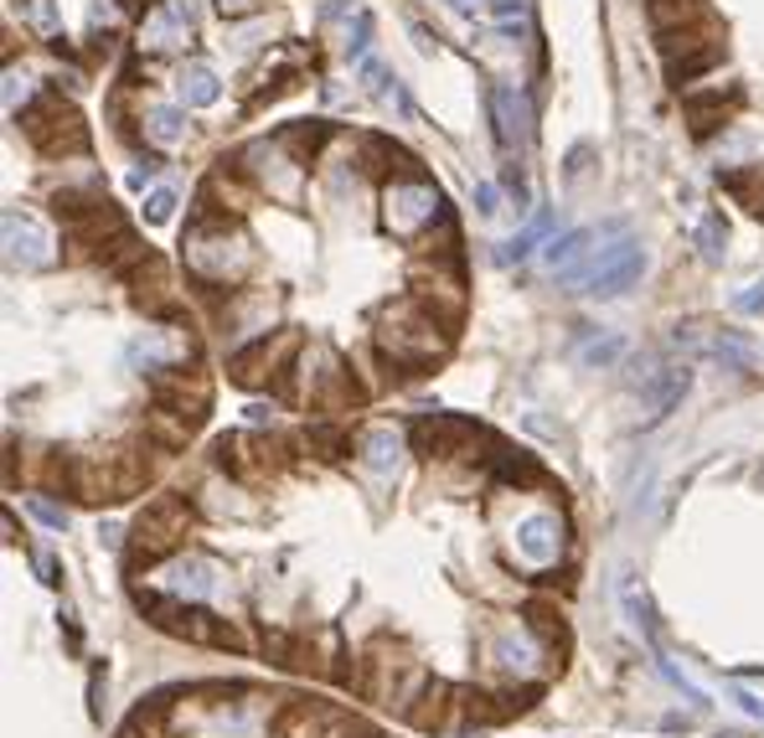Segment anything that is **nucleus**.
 <instances>
[{
  "label": "nucleus",
  "instance_id": "nucleus-1",
  "mask_svg": "<svg viewBox=\"0 0 764 738\" xmlns=\"http://www.w3.org/2000/svg\"><path fill=\"white\" fill-rule=\"evenodd\" d=\"M377 347L398 372H419L434 367L450 351V326L424 311L413 294H403V300L383 305V315H377Z\"/></svg>",
  "mask_w": 764,
  "mask_h": 738
},
{
  "label": "nucleus",
  "instance_id": "nucleus-2",
  "mask_svg": "<svg viewBox=\"0 0 764 738\" xmlns=\"http://www.w3.org/2000/svg\"><path fill=\"white\" fill-rule=\"evenodd\" d=\"M150 455V449H145ZM130 445H114V449H88V455H73L68 460V491L83 496V501H124L135 496L145 481H150V460Z\"/></svg>",
  "mask_w": 764,
  "mask_h": 738
},
{
  "label": "nucleus",
  "instance_id": "nucleus-3",
  "mask_svg": "<svg viewBox=\"0 0 764 738\" xmlns=\"http://www.w3.org/2000/svg\"><path fill=\"white\" fill-rule=\"evenodd\" d=\"M181 258H186L192 285L228 290V285H238L243 274L254 269V243L238 233L233 222H192L186 243H181Z\"/></svg>",
  "mask_w": 764,
  "mask_h": 738
},
{
  "label": "nucleus",
  "instance_id": "nucleus-4",
  "mask_svg": "<svg viewBox=\"0 0 764 738\" xmlns=\"http://www.w3.org/2000/svg\"><path fill=\"white\" fill-rule=\"evenodd\" d=\"M140 615L156 625V630H166V636H177V641H192V645H243V636H238V625H228L222 615H213V609H202V604H186V600H156V594H135Z\"/></svg>",
  "mask_w": 764,
  "mask_h": 738
},
{
  "label": "nucleus",
  "instance_id": "nucleus-5",
  "mask_svg": "<svg viewBox=\"0 0 764 738\" xmlns=\"http://www.w3.org/2000/svg\"><path fill=\"white\" fill-rule=\"evenodd\" d=\"M21 135L37 145L41 156H78L88 150V124L62 94H41L26 114H21Z\"/></svg>",
  "mask_w": 764,
  "mask_h": 738
},
{
  "label": "nucleus",
  "instance_id": "nucleus-6",
  "mask_svg": "<svg viewBox=\"0 0 764 738\" xmlns=\"http://www.w3.org/2000/svg\"><path fill=\"white\" fill-rule=\"evenodd\" d=\"M186 527H192V506L181 501V496H156V501L140 511L135 532H130V568L160 564L166 553H177Z\"/></svg>",
  "mask_w": 764,
  "mask_h": 738
},
{
  "label": "nucleus",
  "instance_id": "nucleus-7",
  "mask_svg": "<svg viewBox=\"0 0 764 738\" xmlns=\"http://www.w3.org/2000/svg\"><path fill=\"white\" fill-rule=\"evenodd\" d=\"M434 222H445V196H439L434 181L413 176V181H392L388 192H383V228L392 238L409 243V238L429 233Z\"/></svg>",
  "mask_w": 764,
  "mask_h": 738
},
{
  "label": "nucleus",
  "instance_id": "nucleus-8",
  "mask_svg": "<svg viewBox=\"0 0 764 738\" xmlns=\"http://www.w3.org/2000/svg\"><path fill=\"white\" fill-rule=\"evenodd\" d=\"M294 351H300V336L294 330H275V336H258L228 362V377L238 388H269V383H284V372L294 367Z\"/></svg>",
  "mask_w": 764,
  "mask_h": 738
},
{
  "label": "nucleus",
  "instance_id": "nucleus-9",
  "mask_svg": "<svg viewBox=\"0 0 764 738\" xmlns=\"http://www.w3.org/2000/svg\"><path fill=\"white\" fill-rule=\"evenodd\" d=\"M156 409H171L186 424H202L207 409H213V383L202 377L196 367H166L156 372Z\"/></svg>",
  "mask_w": 764,
  "mask_h": 738
},
{
  "label": "nucleus",
  "instance_id": "nucleus-10",
  "mask_svg": "<svg viewBox=\"0 0 764 738\" xmlns=\"http://www.w3.org/2000/svg\"><path fill=\"white\" fill-rule=\"evenodd\" d=\"M641 269H646V253H641V243H615V249H599L594 258L584 264V290L589 294H626L635 279H641Z\"/></svg>",
  "mask_w": 764,
  "mask_h": 738
},
{
  "label": "nucleus",
  "instance_id": "nucleus-11",
  "mask_svg": "<svg viewBox=\"0 0 764 738\" xmlns=\"http://www.w3.org/2000/svg\"><path fill=\"white\" fill-rule=\"evenodd\" d=\"M475 439H481V428L471 419H454V413H434V419L413 424V449L424 460H465Z\"/></svg>",
  "mask_w": 764,
  "mask_h": 738
},
{
  "label": "nucleus",
  "instance_id": "nucleus-12",
  "mask_svg": "<svg viewBox=\"0 0 764 738\" xmlns=\"http://www.w3.org/2000/svg\"><path fill=\"white\" fill-rule=\"evenodd\" d=\"M243 160H248V176H258V186L269 196H279V202H294V192H300V160L284 150V145H269V140H258V145H248L243 150Z\"/></svg>",
  "mask_w": 764,
  "mask_h": 738
},
{
  "label": "nucleus",
  "instance_id": "nucleus-13",
  "mask_svg": "<svg viewBox=\"0 0 764 738\" xmlns=\"http://www.w3.org/2000/svg\"><path fill=\"white\" fill-rule=\"evenodd\" d=\"M5 264L11 269H41L52 264V238L37 228V217H26L21 207H5Z\"/></svg>",
  "mask_w": 764,
  "mask_h": 738
},
{
  "label": "nucleus",
  "instance_id": "nucleus-14",
  "mask_svg": "<svg viewBox=\"0 0 764 738\" xmlns=\"http://www.w3.org/2000/svg\"><path fill=\"white\" fill-rule=\"evenodd\" d=\"M460 713V692H454L450 681H424L419 687V698L409 702V713L403 718L419 728V734H439V728H450V718Z\"/></svg>",
  "mask_w": 764,
  "mask_h": 738
},
{
  "label": "nucleus",
  "instance_id": "nucleus-15",
  "mask_svg": "<svg viewBox=\"0 0 764 738\" xmlns=\"http://www.w3.org/2000/svg\"><path fill=\"white\" fill-rule=\"evenodd\" d=\"M490 119H496V140L507 156H527V140H532V124H527V109L522 98L511 88H490Z\"/></svg>",
  "mask_w": 764,
  "mask_h": 738
},
{
  "label": "nucleus",
  "instance_id": "nucleus-16",
  "mask_svg": "<svg viewBox=\"0 0 764 738\" xmlns=\"http://www.w3.org/2000/svg\"><path fill=\"white\" fill-rule=\"evenodd\" d=\"M362 160H367V171L373 176H383V181H413V176H424L419 171V156H409L398 140H388V135H367L362 140Z\"/></svg>",
  "mask_w": 764,
  "mask_h": 738
},
{
  "label": "nucleus",
  "instance_id": "nucleus-17",
  "mask_svg": "<svg viewBox=\"0 0 764 738\" xmlns=\"http://www.w3.org/2000/svg\"><path fill=\"white\" fill-rule=\"evenodd\" d=\"M275 728H279V738H331L341 728V718H336L326 702H290L279 713Z\"/></svg>",
  "mask_w": 764,
  "mask_h": 738
},
{
  "label": "nucleus",
  "instance_id": "nucleus-18",
  "mask_svg": "<svg viewBox=\"0 0 764 738\" xmlns=\"http://www.w3.org/2000/svg\"><path fill=\"white\" fill-rule=\"evenodd\" d=\"M687 119H692V135L707 140L713 130H724L728 119H733V109H739V88L724 98V88H707V94H687L682 98Z\"/></svg>",
  "mask_w": 764,
  "mask_h": 738
},
{
  "label": "nucleus",
  "instance_id": "nucleus-19",
  "mask_svg": "<svg viewBox=\"0 0 764 738\" xmlns=\"http://www.w3.org/2000/svg\"><path fill=\"white\" fill-rule=\"evenodd\" d=\"M517 553L527 564H553L563 553V522L558 517H527V522L517 527Z\"/></svg>",
  "mask_w": 764,
  "mask_h": 738
},
{
  "label": "nucleus",
  "instance_id": "nucleus-20",
  "mask_svg": "<svg viewBox=\"0 0 764 738\" xmlns=\"http://www.w3.org/2000/svg\"><path fill=\"white\" fill-rule=\"evenodd\" d=\"M186 37H192V26H186L166 0L150 5V16H145V26H140V47H145V52H177Z\"/></svg>",
  "mask_w": 764,
  "mask_h": 738
},
{
  "label": "nucleus",
  "instance_id": "nucleus-21",
  "mask_svg": "<svg viewBox=\"0 0 764 738\" xmlns=\"http://www.w3.org/2000/svg\"><path fill=\"white\" fill-rule=\"evenodd\" d=\"M687 383H692V372H687V367H662V372H656V383L646 388V424H662V419L682 403Z\"/></svg>",
  "mask_w": 764,
  "mask_h": 738
},
{
  "label": "nucleus",
  "instance_id": "nucleus-22",
  "mask_svg": "<svg viewBox=\"0 0 764 738\" xmlns=\"http://www.w3.org/2000/svg\"><path fill=\"white\" fill-rule=\"evenodd\" d=\"M177 98H181V109H207V104L222 98V83H217V73L207 62H186L177 73Z\"/></svg>",
  "mask_w": 764,
  "mask_h": 738
},
{
  "label": "nucleus",
  "instance_id": "nucleus-23",
  "mask_svg": "<svg viewBox=\"0 0 764 738\" xmlns=\"http://www.w3.org/2000/svg\"><path fill=\"white\" fill-rule=\"evenodd\" d=\"M527 636L532 641H543V645H553L558 656L569 651V620H563V609L553 600H532L527 604Z\"/></svg>",
  "mask_w": 764,
  "mask_h": 738
},
{
  "label": "nucleus",
  "instance_id": "nucleus-24",
  "mask_svg": "<svg viewBox=\"0 0 764 738\" xmlns=\"http://www.w3.org/2000/svg\"><path fill=\"white\" fill-rule=\"evenodd\" d=\"M217 583H222V568L207 564V558H186L166 573V589L171 594H186V600H202V594H213Z\"/></svg>",
  "mask_w": 764,
  "mask_h": 738
},
{
  "label": "nucleus",
  "instance_id": "nucleus-25",
  "mask_svg": "<svg viewBox=\"0 0 764 738\" xmlns=\"http://www.w3.org/2000/svg\"><path fill=\"white\" fill-rule=\"evenodd\" d=\"M331 135H336V124H326V119H300V124H290V130L279 135V145H284L300 166H311V160L326 150V140Z\"/></svg>",
  "mask_w": 764,
  "mask_h": 738
},
{
  "label": "nucleus",
  "instance_id": "nucleus-26",
  "mask_svg": "<svg viewBox=\"0 0 764 738\" xmlns=\"http://www.w3.org/2000/svg\"><path fill=\"white\" fill-rule=\"evenodd\" d=\"M269 651L279 656V666H290V672H320V656H315L311 636H290V630H275L269 636Z\"/></svg>",
  "mask_w": 764,
  "mask_h": 738
},
{
  "label": "nucleus",
  "instance_id": "nucleus-27",
  "mask_svg": "<svg viewBox=\"0 0 764 738\" xmlns=\"http://www.w3.org/2000/svg\"><path fill=\"white\" fill-rule=\"evenodd\" d=\"M356 449H362V460L373 470H398V460H403V439H398L392 428H367V434L356 439Z\"/></svg>",
  "mask_w": 764,
  "mask_h": 738
},
{
  "label": "nucleus",
  "instance_id": "nucleus-28",
  "mask_svg": "<svg viewBox=\"0 0 764 738\" xmlns=\"http://www.w3.org/2000/svg\"><path fill=\"white\" fill-rule=\"evenodd\" d=\"M724 186L739 207H749V217H760L764 222V166H744V171L724 176Z\"/></svg>",
  "mask_w": 764,
  "mask_h": 738
},
{
  "label": "nucleus",
  "instance_id": "nucleus-29",
  "mask_svg": "<svg viewBox=\"0 0 764 738\" xmlns=\"http://www.w3.org/2000/svg\"><path fill=\"white\" fill-rule=\"evenodd\" d=\"M145 135L156 145H181L186 140V114L171 109V104H156V109H145Z\"/></svg>",
  "mask_w": 764,
  "mask_h": 738
},
{
  "label": "nucleus",
  "instance_id": "nucleus-30",
  "mask_svg": "<svg viewBox=\"0 0 764 738\" xmlns=\"http://www.w3.org/2000/svg\"><path fill=\"white\" fill-rule=\"evenodd\" d=\"M496 460H501V481H517V486H543V465H537L532 455H511V449H501Z\"/></svg>",
  "mask_w": 764,
  "mask_h": 738
},
{
  "label": "nucleus",
  "instance_id": "nucleus-31",
  "mask_svg": "<svg viewBox=\"0 0 764 738\" xmlns=\"http://www.w3.org/2000/svg\"><path fill=\"white\" fill-rule=\"evenodd\" d=\"M305 449H315L320 460H341L347 449H352V439L341 434V428H331V424H320V428H311L305 434Z\"/></svg>",
  "mask_w": 764,
  "mask_h": 738
},
{
  "label": "nucleus",
  "instance_id": "nucleus-32",
  "mask_svg": "<svg viewBox=\"0 0 764 738\" xmlns=\"http://www.w3.org/2000/svg\"><path fill=\"white\" fill-rule=\"evenodd\" d=\"M698 243H703V258H707V264H718V258H724V243H728L724 217H703V228H698Z\"/></svg>",
  "mask_w": 764,
  "mask_h": 738
},
{
  "label": "nucleus",
  "instance_id": "nucleus-33",
  "mask_svg": "<svg viewBox=\"0 0 764 738\" xmlns=\"http://www.w3.org/2000/svg\"><path fill=\"white\" fill-rule=\"evenodd\" d=\"M367 47H373V16H356V32L347 37V58H352V62H367V58H373Z\"/></svg>",
  "mask_w": 764,
  "mask_h": 738
},
{
  "label": "nucleus",
  "instance_id": "nucleus-34",
  "mask_svg": "<svg viewBox=\"0 0 764 738\" xmlns=\"http://www.w3.org/2000/svg\"><path fill=\"white\" fill-rule=\"evenodd\" d=\"M26 511H32V517H37V522H47V527H68V511H62V506H52L47 501V496H26Z\"/></svg>",
  "mask_w": 764,
  "mask_h": 738
},
{
  "label": "nucleus",
  "instance_id": "nucleus-35",
  "mask_svg": "<svg viewBox=\"0 0 764 738\" xmlns=\"http://www.w3.org/2000/svg\"><path fill=\"white\" fill-rule=\"evenodd\" d=\"M171 213H177V196H171V192H150L145 217H150V222H171Z\"/></svg>",
  "mask_w": 764,
  "mask_h": 738
},
{
  "label": "nucleus",
  "instance_id": "nucleus-36",
  "mask_svg": "<svg viewBox=\"0 0 764 738\" xmlns=\"http://www.w3.org/2000/svg\"><path fill=\"white\" fill-rule=\"evenodd\" d=\"M32 94V78L26 73H5V109L16 114V98H26Z\"/></svg>",
  "mask_w": 764,
  "mask_h": 738
},
{
  "label": "nucleus",
  "instance_id": "nucleus-37",
  "mask_svg": "<svg viewBox=\"0 0 764 738\" xmlns=\"http://www.w3.org/2000/svg\"><path fill=\"white\" fill-rule=\"evenodd\" d=\"M26 16L37 21L41 32H52V0H26Z\"/></svg>",
  "mask_w": 764,
  "mask_h": 738
},
{
  "label": "nucleus",
  "instance_id": "nucleus-38",
  "mask_svg": "<svg viewBox=\"0 0 764 738\" xmlns=\"http://www.w3.org/2000/svg\"><path fill=\"white\" fill-rule=\"evenodd\" d=\"M733 305H739V311H749V315H754V311H764V285H754V290H744V294H739V300H733Z\"/></svg>",
  "mask_w": 764,
  "mask_h": 738
},
{
  "label": "nucleus",
  "instance_id": "nucleus-39",
  "mask_svg": "<svg viewBox=\"0 0 764 738\" xmlns=\"http://www.w3.org/2000/svg\"><path fill=\"white\" fill-rule=\"evenodd\" d=\"M217 11L222 16H248V11H258V0H217Z\"/></svg>",
  "mask_w": 764,
  "mask_h": 738
},
{
  "label": "nucleus",
  "instance_id": "nucleus-40",
  "mask_svg": "<svg viewBox=\"0 0 764 738\" xmlns=\"http://www.w3.org/2000/svg\"><path fill=\"white\" fill-rule=\"evenodd\" d=\"M32 564H37L41 583H58V579H62V573H58V564H52V558H47V553H37V558H32Z\"/></svg>",
  "mask_w": 764,
  "mask_h": 738
},
{
  "label": "nucleus",
  "instance_id": "nucleus-41",
  "mask_svg": "<svg viewBox=\"0 0 764 738\" xmlns=\"http://www.w3.org/2000/svg\"><path fill=\"white\" fill-rule=\"evenodd\" d=\"M475 202H481V213H486V217L501 213V207H496V186H481V192H475Z\"/></svg>",
  "mask_w": 764,
  "mask_h": 738
},
{
  "label": "nucleus",
  "instance_id": "nucleus-42",
  "mask_svg": "<svg viewBox=\"0 0 764 738\" xmlns=\"http://www.w3.org/2000/svg\"><path fill=\"white\" fill-rule=\"evenodd\" d=\"M584 160H589V145H579V150L569 156V181H579V176H584Z\"/></svg>",
  "mask_w": 764,
  "mask_h": 738
},
{
  "label": "nucleus",
  "instance_id": "nucleus-43",
  "mask_svg": "<svg viewBox=\"0 0 764 738\" xmlns=\"http://www.w3.org/2000/svg\"><path fill=\"white\" fill-rule=\"evenodd\" d=\"M450 5L460 16H481V11H486V0H450Z\"/></svg>",
  "mask_w": 764,
  "mask_h": 738
},
{
  "label": "nucleus",
  "instance_id": "nucleus-44",
  "mask_svg": "<svg viewBox=\"0 0 764 738\" xmlns=\"http://www.w3.org/2000/svg\"><path fill=\"white\" fill-rule=\"evenodd\" d=\"M718 738H749V734H739V728H724V734H718Z\"/></svg>",
  "mask_w": 764,
  "mask_h": 738
}]
</instances>
